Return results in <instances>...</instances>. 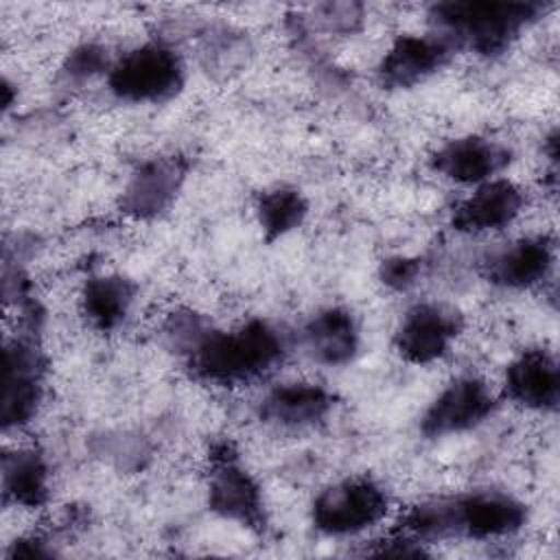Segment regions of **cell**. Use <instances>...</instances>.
Returning a JSON list of instances; mask_svg holds the SVG:
<instances>
[{
  "mask_svg": "<svg viewBox=\"0 0 560 560\" xmlns=\"http://www.w3.org/2000/svg\"><path fill=\"white\" fill-rule=\"evenodd\" d=\"M527 521L529 508L523 499L508 490L479 488L416 501L402 512L396 532L424 547L451 538L490 542L516 536Z\"/></svg>",
  "mask_w": 560,
  "mask_h": 560,
  "instance_id": "1",
  "label": "cell"
},
{
  "mask_svg": "<svg viewBox=\"0 0 560 560\" xmlns=\"http://www.w3.org/2000/svg\"><path fill=\"white\" fill-rule=\"evenodd\" d=\"M287 357V341L269 319L252 317L234 328L212 326L182 359L188 374L212 387H243L267 378Z\"/></svg>",
  "mask_w": 560,
  "mask_h": 560,
  "instance_id": "2",
  "label": "cell"
},
{
  "mask_svg": "<svg viewBox=\"0 0 560 560\" xmlns=\"http://www.w3.org/2000/svg\"><path fill=\"white\" fill-rule=\"evenodd\" d=\"M547 2H490V0H448L429 7L431 33L446 39L453 50H464L481 59L505 55L540 18Z\"/></svg>",
  "mask_w": 560,
  "mask_h": 560,
  "instance_id": "3",
  "label": "cell"
},
{
  "mask_svg": "<svg viewBox=\"0 0 560 560\" xmlns=\"http://www.w3.org/2000/svg\"><path fill=\"white\" fill-rule=\"evenodd\" d=\"M184 55L166 39H144L118 55L105 77L109 94L127 105H162L186 85Z\"/></svg>",
  "mask_w": 560,
  "mask_h": 560,
  "instance_id": "4",
  "label": "cell"
},
{
  "mask_svg": "<svg viewBox=\"0 0 560 560\" xmlns=\"http://www.w3.org/2000/svg\"><path fill=\"white\" fill-rule=\"evenodd\" d=\"M389 510L392 497L381 481L368 475H348L313 497L308 518L322 536L352 538L381 525Z\"/></svg>",
  "mask_w": 560,
  "mask_h": 560,
  "instance_id": "5",
  "label": "cell"
},
{
  "mask_svg": "<svg viewBox=\"0 0 560 560\" xmlns=\"http://www.w3.org/2000/svg\"><path fill=\"white\" fill-rule=\"evenodd\" d=\"M206 501L212 514L243 529L265 534L269 527L262 486L230 446L210 455Z\"/></svg>",
  "mask_w": 560,
  "mask_h": 560,
  "instance_id": "6",
  "label": "cell"
},
{
  "mask_svg": "<svg viewBox=\"0 0 560 560\" xmlns=\"http://www.w3.org/2000/svg\"><path fill=\"white\" fill-rule=\"evenodd\" d=\"M464 328L466 319L459 308L422 300L411 304L396 324L392 348L409 365H433L451 354Z\"/></svg>",
  "mask_w": 560,
  "mask_h": 560,
  "instance_id": "7",
  "label": "cell"
},
{
  "mask_svg": "<svg viewBox=\"0 0 560 560\" xmlns=\"http://www.w3.org/2000/svg\"><path fill=\"white\" fill-rule=\"evenodd\" d=\"M499 392L479 374L451 378L424 407L418 429L429 440L468 433L488 422L499 409Z\"/></svg>",
  "mask_w": 560,
  "mask_h": 560,
  "instance_id": "8",
  "label": "cell"
},
{
  "mask_svg": "<svg viewBox=\"0 0 560 560\" xmlns=\"http://www.w3.org/2000/svg\"><path fill=\"white\" fill-rule=\"evenodd\" d=\"M190 171V160L182 153H158L140 160L127 175L118 208L133 221H155L166 214Z\"/></svg>",
  "mask_w": 560,
  "mask_h": 560,
  "instance_id": "9",
  "label": "cell"
},
{
  "mask_svg": "<svg viewBox=\"0 0 560 560\" xmlns=\"http://www.w3.org/2000/svg\"><path fill=\"white\" fill-rule=\"evenodd\" d=\"M46 394V359L31 332H20L4 346L2 427L22 429L35 420Z\"/></svg>",
  "mask_w": 560,
  "mask_h": 560,
  "instance_id": "10",
  "label": "cell"
},
{
  "mask_svg": "<svg viewBox=\"0 0 560 560\" xmlns=\"http://www.w3.org/2000/svg\"><path fill=\"white\" fill-rule=\"evenodd\" d=\"M512 160L514 153L503 140L483 133H464L444 140L429 155V168L455 186L475 188L501 177Z\"/></svg>",
  "mask_w": 560,
  "mask_h": 560,
  "instance_id": "11",
  "label": "cell"
},
{
  "mask_svg": "<svg viewBox=\"0 0 560 560\" xmlns=\"http://www.w3.org/2000/svg\"><path fill=\"white\" fill-rule=\"evenodd\" d=\"M453 57V46L431 31L400 33L381 55L374 74L383 90H413L442 72Z\"/></svg>",
  "mask_w": 560,
  "mask_h": 560,
  "instance_id": "12",
  "label": "cell"
},
{
  "mask_svg": "<svg viewBox=\"0 0 560 560\" xmlns=\"http://www.w3.org/2000/svg\"><path fill=\"white\" fill-rule=\"evenodd\" d=\"M556 269V241L549 234L518 236L488 254L483 278L503 291H532Z\"/></svg>",
  "mask_w": 560,
  "mask_h": 560,
  "instance_id": "13",
  "label": "cell"
},
{
  "mask_svg": "<svg viewBox=\"0 0 560 560\" xmlns=\"http://www.w3.org/2000/svg\"><path fill=\"white\" fill-rule=\"evenodd\" d=\"M501 398L534 413H553L560 402V368L556 352L525 348L510 359L501 381Z\"/></svg>",
  "mask_w": 560,
  "mask_h": 560,
  "instance_id": "14",
  "label": "cell"
},
{
  "mask_svg": "<svg viewBox=\"0 0 560 560\" xmlns=\"http://www.w3.org/2000/svg\"><path fill=\"white\" fill-rule=\"evenodd\" d=\"M527 208L525 190L501 175L470 188L451 210V228L459 234L501 232L518 221Z\"/></svg>",
  "mask_w": 560,
  "mask_h": 560,
  "instance_id": "15",
  "label": "cell"
},
{
  "mask_svg": "<svg viewBox=\"0 0 560 560\" xmlns=\"http://www.w3.org/2000/svg\"><path fill=\"white\" fill-rule=\"evenodd\" d=\"M335 394L313 381H284L265 392L258 402L260 422L280 431H311L335 411Z\"/></svg>",
  "mask_w": 560,
  "mask_h": 560,
  "instance_id": "16",
  "label": "cell"
},
{
  "mask_svg": "<svg viewBox=\"0 0 560 560\" xmlns=\"http://www.w3.org/2000/svg\"><path fill=\"white\" fill-rule=\"evenodd\" d=\"M306 354L326 368H341L361 352V326L357 315L341 304L317 308L302 326Z\"/></svg>",
  "mask_w": 560,
  "mask_h": 560,
  "instance_id": "17",
  "label": "cell"
},
{
  "mask_svg": "<svg viewBox=\"0 0 560 560\" xmlns=\"http://www.w3.org/2000/svg\"><path fill=\"white\" fill-rule=\"evenodd\" d=\"M138 300V284L116 271L90 276L79 291V313L101 335L120 330Z\"/></svg>",
  "mask_w": 560,
  "mask_h": 560,
  "instance_id": "18",
  "label": "cell"
},
{
  "mask_svg": "<svg viewBox=\"0 0 560 560\" xmlns=\"http://www.w3.org/2000/svg\"><path fill=\"white\" fill-rule=\"evenodd\" d=\"M50 464L33 446L7 451L2 457V497L20 510H39L50 501Z\"/></svg>",
  "mask_w": 560,
  "mask_h": 560,
  "instance_id": "19",
  "label": "cell"
},
{
  "mask_svg": "<svg viewBox=\"0 0 560 560\" xmlns=\"http://www.w3.org/2000/svg\"><path fill=\"white\" fill-rule=\"evenodd\" d=\"M311 203L306 195L291 184H276L265 188L254 203L256 223L267 243H276L306 221Z\"/></svg>",
  "mask_w": 560,
  "mask_h": 560,
  "instance_id": "20",
  "label": "cell"
},
{
  "mask_svg": "<svg viewBox=\"0 0 560 560\" xmlns=\"http://www.w3.org/2000/svg\"><path fill=\"white\" fill-rule=\"evenodd\" d=\"M114 55L109 48L101 42H81L74 48H70L59 66V79L63 85L81 88L96 77H107Z\"/></svg>",
  "mask_w": 560,
  "mask_h": 560,
  "instance_id": "21",
  "label": "cell"
},
{
  "mask_svg": "<svg viewBox=\"0 0 560 560\" xmlns=\"http://www.w3.org/2000/svg\"><path fill=\"white\" fill-rule=\"evenodd\" d=\"M212 326L214 324L208 317L192 308H175L164 317L160 326V339L166 350L184 359Z\"/></svg>",
  "mask_w": 560,
  "mask_h": 560,
  "instance_id": "22",
  "label": "cell"
},
{
  "mask_svg": "<svg viewBox=\"0 0 560 560\" xmlns=\"http://www.w3.org/2000/svg\"><path fill=\"white\" fill-rule=\"evenodd\" d=\"M306 20L315 31L328 35H352L363 26L365 7L359 2H324L315 4Z\"/></svg>",
  "mask_w": 560,
  "mask_h": 560,
  "instance_id": "23",
  "label": "cell"
},
{
  "mask_svg": "<svg viewBox=\"0 0 560 560\" xmlns=\"http://www.w3.org/2000/svg\"><path fill=\"white\" fill-rule=\"evenodd\" d=\"M422 271H424L422 258L396 254V256H387L381 260L378 280L385 289L405 293L418 284V280L422 278Z\"/></svg>",
  "mask_w": 560,
  "mask_h": 560,
  "instance_id": "24",
  "label": "cell"
},
{
  "mask_svg": "<svg viewBox=\"0 0 560 560\" xmlns=\"http://www.w3.org/2000/svg\"><path fill=\"white\" fill-rule=\"evenodd\" d=\"M55 553L57 551L50 545V540L39 534L20 536L7 549V558H46V556H55Z\"/></svg>",
  "mask_w": 560,
  "mask_h": 560,
  "instance_id": "25",
  "label": "cell"
}]
</instances>
